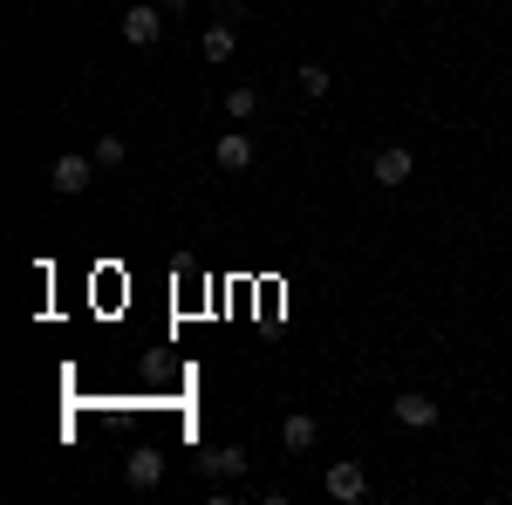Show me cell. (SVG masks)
<instances>
[{
  "instance_id": "6da1fadb",
  "label": "cell",
  "mask_w": 512,
  "mask_h": 505,
  "mask_svg": "<svg viewBox=\"0 0 512 505\" xmlns=\"http://www.w3.org/2000/svg\"><path fill=\"white\" fill-rule=\"evenodd\" d=\"M117 28H123V41H130V48H158V35H164V7H151V0H130Z\"/></svg>"
},
{
  "instance_id": "7a4b0ae2",
  "label": "cell",
  "mask_w": 512,
  "mask_h": 505,
  "mask_svg": "<svg viewBox=\"0 0 512 505\" xmlns=\"http://www.w3.org/2000/svg\"><path fill=\"white\" fill-rule=\"evenodd\" d=\"M328 499H335V505H362V499H369V465L335 458V465H328Z\"/></svg>"
},
{
  "instance_id": "3957f363",
  "label": "cell",
  "mask_w": 512,
  "mask_h": 505,
  "mask_svg": "<svg viewBox=\"0 0 512 505\" xmlns=\"http://www.w3.org/2000/svg\"><path fill=\"white\" fill-rule=\"evenodd\" d=\"M48 185H55L62 198H82L89 185H96V157H82V151L55 157V171H48Z\"/></svg>"
},
{
  "instance_id": "277c9868",
  "label": "cell",
  "mask_w": 512,
  "mask_h": 505,
  "mask_svg": "<svg viewBox=\"0 0 512 505\" xmlns=\"http://www.w3.org/2000/svg\"><path fill=\"white\" fill-rule=\"evenodd\" d=\"M410 171H417V157L403 151V144H383V151L369 157V178H376V185H390V192H396V185H410Z\"/></svg>"
},
{
  "instance_id": "5b68a950",
  "label": "cell",
  "mask_w": 512,
  "mask_h": 505,
  "mask_svg": "<svg viewBox=\"0 0 512 505\" xmlns=\"http://www.w3.org/2000/svg\"><path fill=\"white\" fill-rule=\"evenodd\" d=\"M390 410H396V424H403V430H431L437 424V403L424 396V389H403Z\"/></svg>"
},
{
  "instance_id": "8992f818",
  "label": "cell",
  "mask_w": 512,
  "mask_h": 505,
  "mask_svg": "<svg viewBox=\"0 0 512 505\" xmlns=\"http://www.w3.org/2000/svg\"><path fill=\"white\" fill-rule=\"evenodd\" d=\"M158 478H164V458H158V451H151V444L123 458V485H130V492H151Z\"/></svg>"
},
{
  "instance_id": "52a82bcc",
  "label": "cell",
  "mask_w": 512,
  "mask_h": 505,
  "mask_svg": "<svg viewBox=\"0 0 512 505\" xmlns=\"http://www.w3.org/2000/svg\"><path fill=\"white\" fill-rule=\"evenodd\" d=\"M280 444H287L294 458H308V451L321 444V417H308V410H294V417L280 424Z\"/></svg>"
},
{
  "instance_id": "ba28073f",
  "label": "cell",
  "mask_w": 512,
  "mask_h": 505,
  "mask_svg": "<svg viewBox=\"0 0 512 505\" xmlns=\"http://www.w3.org/2000/svg\"><path fill=\"white\" fill-rule=\"evenodd\" d=\"M198 478H246V451H239V444H212V451L198 458Z\"/></svg>"
},
{
  "instance_id": "9c48e42d",
  "label": "cell",
  "mask_w": 512,
  "mask_h": 505,
  "mask_svg": "<svg viewBox=\"0 0 512 505\" xmlns=\"http://www.w3.org/2000/svg\"><path fill=\"white\" fill-rule=\"evenodd\" d=\"M198 55H205L212 69H226V62H233V55H239V35H233V28H226V21H212V28L198 35Z\"/></svg>"
},
{
  "instance_id": "30bf717a",
  "label": "cell",
  "mask_w": 512,
  "mask_h": 505,
  "mask_svg": "<svg viewBox=\"0 0 512 505\" xmlns=\"http://www.w3.org/2000/svg\"><path fill=\"white\" fill-rule=\"evenodd\" d=\"M212 157H219V171H246V164H253V137H246V130H226Z\"/></svg>"
},
{
  "instance_id": "8fae6325",
  "label": "cell",
  "mask_w": 512,
  "mask_h": 505,
  "mask_svg": "<svg viewBox=\"0 0 512 505\" xmlns=\"http://www.w3.org/2000/svg\"><path fill=\"white\" fill-rule=\"evenodd\" d=\"M226 117H233V123L260 117V89H253V82H239V89H226Z\"/></svg>"
},
{
  "instance_id": "7c38bea8",
  "label": "cell",
  "mask_w": 512,
  "mask_h": 505,
  "mask_svg": "<svg viewBox=\"0 0 512 505\" xmlns=\"http://www.w3.org/2000/svg\"><path fill=\"white\" fill-rule=\"evenodd\" d=\"M294 82H301V96H308V103H321V96H328V69H321V62H301V69H294Z\"/></svg>"
},
{
  "instance_id": "4fadbf2b",
  "label": "cell",
  "mask_w": 512,
  "mask_h": 505,
  "mask_svg": "<svg viewBox=\"0 0 512 505\" xmlns=\"http://www.w3.org/2000/svg\"><path fill=\"white\" fill-rule=\"evenodd\" d=\"M123 157H130V151H123V137H96V164H103V171H117Z\"/></svg>"
},
{
  "instance_id": "5bb4252c",
  "label": "cell",
  "mask_w": 512,
  "mask_h": 505,
  "mask_svg": "<svg viewBox=\"0 0 512 505\" xmlns=\"http://www.w3.org/2000/svg\"><path fill=\"white\" fill-rule=\"evenodd\" d=\"M164 7H171V14H178V7H192V0H164Z\"/></svg>"
}]
</instances>
